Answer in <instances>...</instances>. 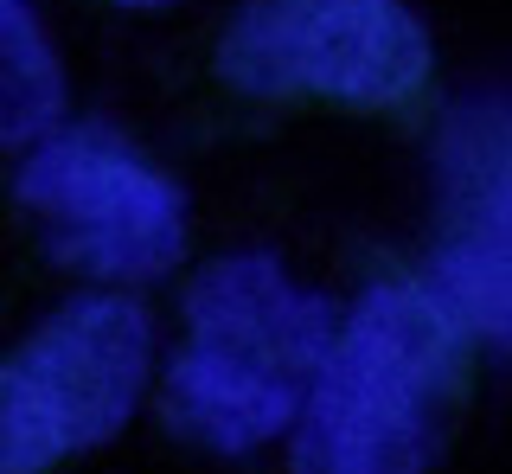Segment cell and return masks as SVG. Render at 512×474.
<instances>
[{
	"label": "cell",
	"mask_w": 512,
	"mask_h": 474,
	"mask_svg": "<svg viewBox=\"0 0 512 474\" xmlns=\"http://www.w3.org/2000/svg\"><path fill=\"white\" fill-rule=\"evenodd\" d=\"M218 71L263 103L384 116L429 90L436 52L404 0H250L218 45Z\"/></svg>",
	"instance_id": "3"
},
{
	"label": "cell",
	"mask_w": 512,
	"mask_h": 474,
	"mask_svg": "<svg viewBox=\"0 0 512 474\" xmlns=\"http://www.w3.org/2000/svg\"><path fill=\"white\" fill-rule=\"evenodd\" d=\"M20 205L45 225L58 263L109 282L167 276L186 250V199L116 129H52L20 167Z\"/></svg>",
	"instance_id": "5"
},
{
	"label": "cell",
	"mask_w": 512,
	"mask_h": 474,
	"mask_svg": "<svg viewBox=\"0 0 512 474\" xmlns=\"http://www.w3.org/2000/svg\"><path fill=\"white\" fill-rule=\"evenodd\" d=\"M64 116V65L32 0H0V148H32Z\"/></svg>",
	"instance_id": "7"
},
{
	"label": "cell",
	"mask_w": 512,
	"mask_h": 474,
	"mask_svg": "<svg viewBox=\"0 0 512 474\" xmlns=\"http://www.w3.org/2000/svg\"><path fill=\"white\" fill-rule=\"evenodd\" d=\"M333 340V308L276 257H224L186 295L167 417L218 455H250L301 417Z\"/></svg>",
	"instance_id": "2"
},
{
	"label": "cell",
	"mask_w": 512,
	"mask_h": 474,
	"mask_svg": "<svg viewBox=\"0 0 512 474\" xmlns=\"http://www.w3.org/2000/svg\"><path fill=\"white\" fill-rule=\"evenodd\" d=\"M116 7H167V0H116Z\"/></svg>",
	"instance_id": "8"
},
{
	"label": "cell",
	"mask_w": 512,
	"mask_h": 474,
	"mask_svg": "<svg viewBox=\"0 0 512 474\" xmlns=\"http://www.w3.org/2000/svg\"><path fill=\"white\" fill-rule=\"evenodd\" d=\"M468 391V327L416 276H378L327 340L295 474H429Z\"/></svg>",
	"instance_id": "1"
},
{
	"label": "cell",
	"mask_w": 512,
	"mask_h": 474,
	"mask_svg": "<svg viewBox=\"0 0 512 474\" xmlns=\"http://www.w3.org/2000/svg\"><path fill=\"white\" fill-rule=\"evenodd\" d=\"M154 366L128 295H77L0 359V474H52L135 417Z\"/></svg>",
	"instance_id": "4"
},
{
	"label": "cell",
	"mask_w": 512,
	"mask_h": 474,
	"mask_svg": "<svg viewBox=\"0 0 512 474\" xmlns=\"http://www.w3.org/2000/svg\"><path fill=\"white\" fill-rule=\"evenodd\" d=\"M468 334L512 353V97L461 103L436 141V276Z\"/></svg>",
	"instance_id": "6"
}]
</instances>
